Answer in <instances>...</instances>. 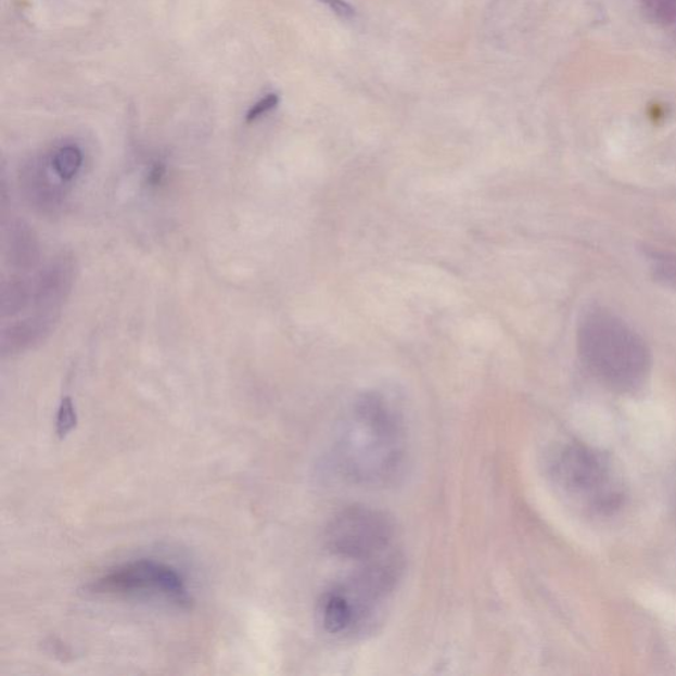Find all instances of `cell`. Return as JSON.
Masks as SVG:
<instances>
[{"label": "cell", "instance_id": "obj_6", "mask_svg": "<svg viewBox=\"0 0 676 676\" xmlns=\"http://www.w3.org/2000/svg\"><path fill=\"white\" fill-rule=\"evenodd\" d=\"M87 590L97 596L163 597L182 608L192 601L179 572L151 559L120 565L90 583Z\"/></svg>", "mask_w": 676, "mask_h": 676}, {"label": "cell", "instance_id": "obj_4", "mask_svg": "<svg viewBox=\"0 0 676 676\" xmlns=\"http://www.w3.org/2000/svg\"><path fill=\"white\" fill-rule=\"evenodd\" d=\"M550 476L563 495L592 513H612L623 501V487L611 459L584 444L558 449L551 456Z\"/></svg>", "mask_w": 676, "mask_h": 676}, {"label": "cell", "instance_id": "obj_5", "mask_svg": "<svg viewBox=\"0 0 676 676\" xmlns=\"http://www.w3.org/2000/svg\"><path fill=\"white\" fill-rule=\"evenodd\" d=\"M394 523L381 510L353 505L329 521L326 546L332 556L359 564L388 556L394 550Z\"/></svg>", "mask_w": 676, "mask_h": 676}, {"label": "cell", "instance_id": "obj_2", "mask_svg": "<svg viewBox=\"0 0 676 676\" xmlns=\"http://www.w3.org/2000/svg\"><path fill=\"white\" fill-rule=\"evenodd\" d=\"M577 350L588 373L618 394L639 392L653 367L647 341L620 316L601 307L583 314L577 327Z\"/></svg>", "mask_w": 676, "mask_h": 676}, {"label": "cell", "instance_id": "obj_8", "mask_svg": "<svg viewBox=\"0 0 676 676\" xmlns=\"http://www.w3.org/2000/svg\"><path fill=\"white\" fill-rule=\"evenodd\" d=\"M637 3L651 22L667 26L676 21V0H637Z\"/></svg>", "mask_w": 676, "mask_h": 676}, {"label": "cell", "instance_id": "obj_7", "mask_svg": "<svg viewBox=\"0 0 676 676\" xmlns=\"http://www.w3.org/2000/svg\"><path fill=\"white\" fill-rule=\"evenodd\" d=\"M82 166V152L76 145H65L53 157V167L61 179L72 180Z\"/></svg>", "mask_w": 676, "mask_h": 676}, {"label": "cell", "instance_id": "obj_9", "mask_svg": "<svg viewBox=\"0 0 676 676\" xmlns=\"http://www.w3.org/2000/svg\"><path fill=\"white\" fill-rule=\"evenodd\" d=\"M651 269L661 282L676 289V257L666 253H653L650 255Z\"/></svg>", "mask_w": 676, "mask_h": 676}, {"label": "cell", "instance_id": "obj_13", "mask_svg": "<svg viewBox=\"0 0 676 676\" xmlns=\"http://www.w3.org/2000/svg\"><path fill=\"white\" fill-rule=\"evenodd\" d=\"M164 173H166V169H164L162 164H156V166L151 169V173L149 176L150 184L154 187L157 184H161Z\"/></svg>", "mask_w": 676, "mask_h": 676}, {"label": "cell", "instance_id": "obj_1", "mask_svg": "<svg viewBox=\"0 0 676 676\" xmlns=\"http://www.w3.org/2000/svg\"><path fill=\"white\" fill-rule=\"evenodd\" d=\"M332 458L341 477L350 484L395 483L407 461L404 418L381 394L361 395L334 430Z\"/></svg>", "mask_w": 676, "mask_h": 676}, {"label": "cell", "instance_id": "obj_3", "mask_svg": "<svg viewBox=\"0 0 676 676\" xmlns=\"http://www.w3.org/2000/svg\"><path fill=\"white\" fill-rule=\"evenodd\" d=\"M400 574L401 559L395 551L359 564L350 576L320 596L318 618L322 629L341 638L362 635L397 588Z\"/></svg>", "mask_w": 676, "mask_h": 676}, {"label": "cell", "instance_id": "obj_12", "mask_svg": "<svg viewBox=\"0 0 676 676\" xmlns=\"http://www.w3.org/2000/svg\"><path fill=\"white\" fill-rule=\"evenodd\" d=\"M321 3L328 5L334 14L343 17V20H353L356 16V10L352 8L345 0H320Z\"/></svg>", "mask_w": 676, "mask_h": 676}, {"label": "cell", "instance_id": "obj_10", "mask_svg": "<svg viewBox=\"0 0 676 676\" xmlns=\"http://www.w3.org/2000/svg\"><path fill=\"white\" fill-rule=\"evenodd\" d=\"M77 412L75 405L71 397H65L61 400L58 418H56V434L60 438H65L71 434L77 425Z\"/></svg>", "mask_w": 676, "mask_h": 676}, {"label": "cell", "instance_id": "obj_11", "mask_svg": "<svg viewBox=\"0 0 676 676\" xmlns=\"http://www.w3.org/2000/svg\"><path fill=\"white\" fill-rule=\"evenodd\" d=\"M279 95L278 94H269L266 95L265 99H262L259 102L255 103V105L248 110L246 115L247 124H252L264 117L265 114L271 112V110L276 109L279 105Z\"/></svg>", "mask_w": 676, "mask_h": 676}]
</instances>
